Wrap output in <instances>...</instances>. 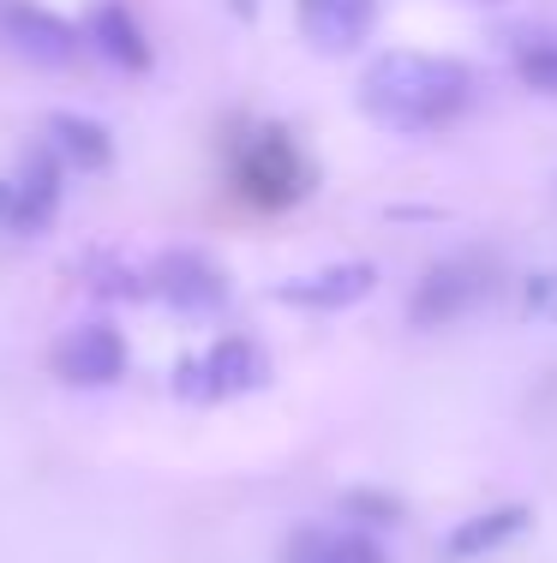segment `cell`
Instances as JSON below:
<instances>
[{
	"instance_id": "4",
	"label": "cell",
	"mask_w": 557,
	"mask_h": 563,
	"mask_svg": "<svg viewBox=\"0 0 557 563\" xmlns=\"http://www.w3.org/2000/svg\"><path fill=\"white\" fill-rule=\"evenodd\" d=\"M270 378V360H264V347L252 336H222L210 342L204 360H180V396L192 401H234L246 390H258V384Z\"/></svg>"
},
{
	"instance_id": "3",
	"label": "cell",
	"mask_w": 557,
	"mask_h": 563,
	"mask_svg": "<svg viewBox=\"0 0 557 563\" xmlns=\"http://www.w3.org/2000/svg\"><path fill=\"white\" fill-rule=\"evenodd\" d=\"M492 294H498V271L486 258H444L420 276L408 318H414V330H444V324H461L468 312H480Z\"/></svg>"
},
{
	"instance_id": "5",
	"label": "cell",
	"mask_w": 557,
	"mask_h": 563,
	"mask_svg": "<svg viewBox=\"0 0 557 563\" xmlns=\"http://www.w3.org/2000/svg\"><path fill=\"white\" fill-rule=\"evenodd\" d=\"M48 366H55V378L73 384V390H102V384L126 378L132 347H126V336L114 324H78V330H66V336L55 342Z\"/></svg>"
},
{
	"instance_id": "12",
	"label": "cell",
	"mask_w": 557,
	"mask_h": 563,
	"mask_svg": "<svg viewBox=\"0 0 557 563\" xmlns=\"http://www.w3.org/2000/svg\"><path fill=\"white\" fill-rule=\"evenodd\" d=\"M43 132H48V156H55L60 168L102 174V168L114 163V139H109V126H102V120H90V114L60 109V114H48V120H43Z\"/></svg>"
},
{
	"instance_id": "2",
	"label": "cell",
	"mask_w": 557,
	"mask_h": 563,
	"mask_svg": "<svg viewBox=\"0 0 557 563\" xmlns=\"http://www.w3.org/2000/svg\"><path fill=\"white\" fill-rule=\"evenodd\" d=\"M229 186L252 210H294L300 198L318 192V168L307 144L276 120H252L229 144Z\"/></svg>"
},
{
	"instance_id": "7",
	"label": "cell",
	"mask_w": 557,
	"mask_h": 563,
	"mask_svg": "<svg viewBox=\"0 0 557 563\" xmlns=\"http://www.w3.org/2000/svg\"><path fill=\"white\" fill-rule=\"evenodd\" d=\"M151 288L156 300H168L175 312H222L229 306V271L198 246H175L151 264Z\"/></svg>"
},
{
	"instance_id": "14",
	"label": "cell",
	"mask_w": 557,
	"mask_h": 563,
	"mask_svg": "<svg viewBox=\"0 0 557 563\" xmlns=\"http://www.w3.org/2000/svg\"><path fill=\"white\" fill-rule=\"evenodd\" d=\"M19 210H24V234H43L48 222H55V210H60V163L48 151H36L31 163H24L19 180Z\"/></svg>"
},
{
	"instance_id": "1",
	"label": "cell",
	"mask_w": 557,
	"mask_h": 563,
	"mask_svg": "<svg viewBox=\"0 0 557 563\" xmlns=\"http://www.w3.org/2000/svg\"><path fill=\"white\" fill-rule=\"evenodd\" d=\"M474 73L449 55L390 48L360 73V109L390 132H444L468 114Z\"/></svg>"
},
{
	"instance_id": "17",
	"label": "cell",
	"mask_w": 557,
	"mask_h": 563,
	"mask_svg": "<svg viewBox=\"0 0 557 563\" xmlns=\"http://www.w3.org/2000/svg\"><path fill=\"white\" fill-rule=\"evenodd\" d=\"M522 312H527V318H546V324H557V271L527 276V288H522Z\"/></svg>"
},
{
	"instance_id": "15",
	"label": "cell",
	"mask_w": 557,
	"mask_h": 563,
	"mask_svg": "<svg viewBox=\"0 0 557 563\" xmlns=\"http://www.w3.org/2000/svg\"><path fill=\"white\" fill-rule=\"evenodd\" d=\"M336 509H342V521H348V528H360V533H371V528H396V521L408 516L402 498H390V492H371V486L342 492Z\"/></svg>"
},
{
	"instance_id": "18",
	"label": "cell",
	"mask_w": 557,
	"mask_h": 563,
	"mask_svg": "<svg viewBox=\"0 0 557 563\" xmlns=\"http://www.w3.org/2000/svg\"><path fill=\"white\" fill-rule=\"evenodd\" d=\"M0 228L7 234H24V210H19V186L0 180Z\"/></svg>"
},
{
	"instance_id": "19",
	"label": "cell",
	"mask_w": 557,
	"mask_h": 563,
	"mask_svg": "<svg viewBox=\"0 0 557 563\" xmlns=\"http://www.w3.org/2000/svg\"><path fill=\"white\" fill-rule=\"evenodd\" d=\"M234 12H258V0H234Z\"/></svg>"
},
{
	"instance_id": "8",
	"label": "cell",
	"mask_w": 557,
	"mask_h": 563,
	"mask_svg": "<svg viewBox=\"0 0 557 563\" xmlns=\"http://www.w3.org/2000/svg\"><path fill=\"white\" fill-rule=\"evenodd\" d=\"M294 24L318 55H348L378 31V0H294Z\"/></svg>"
},
{
	"instance_id": "13",
	"label": "cell",
	"mask_w": 557,
	"mask_h": 563,
	"mask_svg": "<svg viewBox=\"0 0 557 563\" xmlns=\"http://www.w3.org/2000/svg\"><path fill=\"white\" fill-rule=\"evenodd\" d=\"M282 563H390V552L360 528H300L288 533Z\"/></svg>"
},
{
	"instance_id": "6",
	"label": "cell",
	"mask_w": 557,
	"mask_h": 563,
	"mask_svg": "<svg viewBox=\"0 0 557 563\" xmlns=\"http://www.w3.org/2000/svg\"><path fill=\"white\" fill-rule=\"evenodd\" d=\"M0 36H7V48L19 60L31 66H73L78 48H85V36H78L73 19H60V12L36 7V0H0Z\"/></svg>"
},
{
	"instance_id": "10",
	"label": "cell",
	"mask_w": 557,
	"mask_h": 563,
	"mask_svg": "<svg viewBox=\"0 0 557 563\" xmlns=\"http://www.w3.org/2000/svg\"><path fill=\"white\" fill-rule=\"evenodd\" d=\"M371 288H378V271H371L366 258H354V264H330V271L276 282V300L300 306V312H348V306H360Z\"/></svg>"
},
{
	"instance_id": "9",
	"label": "cell",
	"mask_w": 557,
	"mask_h": 563,
	"mask_svg": "<svg viewBox=\"0 0 557 563\" xmlns=\"http://www.w3.org/2000/svg\"><path fill=\"white\" fill-rule=\"evenodd\" d=\"M78 36H85L109 66H121V73H151V60H156V43L144 36L138 12H132L126 0H97V7L85 12V24H78Z\"/></svg>"
},
{
	"instance_id": "11",
	"label": "cell",
	"mask_w": 557,
	"mask_h": 563,
	"mask_svg": "<svg viewBox=\"0 0 557 563\" xmlns=\"http://www.w3.org/2000/svg\"><path fill=\"white\" fill-rule=\"evenodd\" d=\"M527 521H534V509L527 504H498V509H480V516L456 521V528L444 533V558L449 563H474V558H492L503 552L510 540H522Z\"/></svg>"
},
{
	"instance_id": "16",
	"label": "cell",
	"mask_w": 557,
	"mask_h": 563,
	"mask_svg": "<svg viewBox=\"0 0 557 563\" xmlns=\"http://www.w3.org/2000/svg\"><path fill=\"white\" fill-rule=\"evenodd\" d=\"M515 78H522L534 97L557 102V43H527L522 55H515Z\"/></svg>"
}]
</instances>
